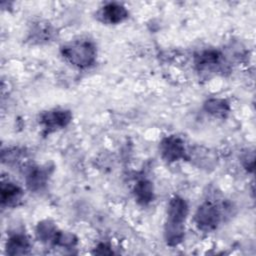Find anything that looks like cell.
<instances>
[{
	"instance_id": "3957f363",
	"label": "cell",
	"mask_w": 256,
	"mask_h": 256,
	"mask_svg": "<svg viewBox=\"0 0 256 256\" xmlns=\"http://www.w3.org/2000/svg\"><path fill=\"white\" fill-rule=\"evenodd\" d=\"M221 214L217 205L212 202H205L197 209L195 222L203 231H212L219 224Z\"/></svg>"
},
{
	"instance_id": "4fadbf2b",
	"label": "cell",
	"mask_w": 256,
	"mask_h": 256,
	"mask_svg": "<svg viewBox=\"0 0 256 256\" xmlns=\"http://www.w3.org/2000/svg\"><path fill=\"white\" fill-rule=\"evenodd\" d=\"M205 109L208 113L217 116L225 117L229 112V105L223 99H210L205 103Z\"/></svg>"
},
{
	"instance_id": "52a82bcc",
	"label": "cell",
	"mask_w": 256,
	"mask_h": 256,
	"mask_svg": "<svg viewBox=\"0 0 256 256\" xmlns=\"http://www.w3.org/2000/svg\"><path fill=\"white\" fill-rule=\"evenodd\" d=\"M49 171L43 167H33L26 176V184L30 190H41L47 183Z\"/></svg>"
},
{
	"instance_id": "8992f818",
	"label": "cell",
	"mask_w": 256,
	"mask_h": 256,
	"mask_svg": "<svg viewBox=\"0 0 256 256\" xmlns=\"http://www.w3.org/2000/svg\"><path fill=\"white\" fill-rule=\"evenodd\" d=\"M128 16L126 8L117 3H109L105 5L101 10V17L105 22L111 24H117L122 22Z\"/></svg>"
},
{
	"instance_id": "ba28073f",
	"label": "cell",
	"mask_w": 256,
	"mask_h": 256,
	"mask_svg": "<svg viewBox=\"0 0 256 256\" xmlns=\"http://www.w3.org/2000/svg\"><path fill=\"white\" fill-rule=\"evenodd\" d=\"M23 195L22 189L11 182L2 183L1 185V202L2 205L14 206L21 200Z\"/></svg>"
},
{
	"instance_id": "277c9868",
	"label": "cell",
	"mask_w": 256,
	"mask_h": 256,
	"mask_svg": "<svg viewBox=\"0 0 256 256\" xmlns=\"http://www.w3.org/2000/svg\"><path fill=\"white\" fill-rule=\"evenodd\" d=\"M160 152L164 160L168 162L177 161L185 156L183 141L177 136H168L160 144Z\"/></svg>"
},
{
	"instance_id": "7a4b0ae2",
	"label": "cell",
	"mask_w": 256,
	"mask_h": 256,
	"mask_svg": "<svg viewBox=\"0 0 256 256\" xmlns=\"http://www.w3.org/2000/svg\"><path fill=\"white\" fill-rule=\"evenodd\" d=\"M63 56L74 66L85 68L96 59L95 46L87 40H75L62 47Z\"/></svg>"
},
{
	"instance_id": "8fae6325",
	"label": "cell",
	"mask_w": 256,
	"mask_h": 256,
	"mask_svg": "<svg viewBox=\"0 0 256 256\" xmlns=\"http://www.w3.org/2000/svg\"><path fill=\"white\" fill-rule=\"evenodd\" d=\"M36 231H37L36 233H37L38 238L42 242H46V243L52 242L54 244H55L57 235L59 233V231L54 226V224H52L49 221H43V222L39 223Z\"/></svg>"
},
{
	"instance_id": "30bf717a",
	"label": "cell",
	"mask_w": 256,
	"mask_h": 256,
	"mask_svg": "<svg viewBox=\"0 0 256 256\" xmlns=\"http://www.w3.org/2000/svg\"><path fill=\"white\" fill-rule=\"evenodd\" d=\"M134 195L137 202L140 204L146 205L150 203L154 197L152 183L147 180L139 181L134 188Z\"/></svg>"
},
{
	"instance_id": "7c38bea8",
	"label": "cell",
	"mask_w": 256,
	"mask_h": 256,
	"mask_svg": "<svg viewBox=\"0 0 256 256\" xmlns=\"http://www.w3.org/2000/svg\"><path fill=\"white\" fill-rule=\"evenodd\" d=\"M220 58H221V55L218 51H215V50L203 51L198 56H196V65L200 69L215 66L220 63Z\"/></svg>"
},
{
	"instance_id": "6da1fadb",
	"label": "cell",
	"mask_w": 256,
	"mask_h": 256,
	"mask_svg": "<svg viewBox=\"0 0 256 256\" xmlns=\"http://www.w3.org/2000/svg\"><path fill=\"white\" fill-rule=\"evenodd\" d=\"M187 214L188 206L184 199L176 196L170 200L167 209V222L165 224V239L170 246H175L182 241Z\"/></svg>"
},
{
	"instance_id": "5b68a950",
	"label": "cell",
	"mask_w": 256,
	"mask_h": 256,
	"mask_svg": "<svg viewBox=\"0 0 256 256\" xmlns=\"http://www.w3.org/2000/svg\"><path fill=\"white\" fill-rule=\"evenodd\" d=\"M72 115L67 110H50L44 112L40 117V123L47 132H52L65 127L71 120Z\"/></svg>"
},
{
	"instance_id": "9c48e42d",
	"label": "cell",
	"mask_w": 256,
	"mask_h": 256,
	"mask_svg": "<svg viewBox=\"0 0 256 256\" xmlns=\"http://www.w3.org/2000/svg\"><path fill=\"white\" fill-rule=\"evenodd\" d=\"M7 253L10 255L27 254L30 249V243L23 234H15L7 241Z\"/></svg>"
}]
</instances>
